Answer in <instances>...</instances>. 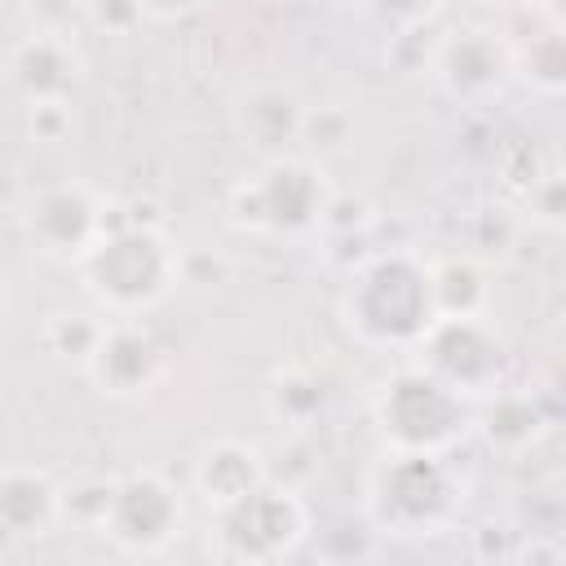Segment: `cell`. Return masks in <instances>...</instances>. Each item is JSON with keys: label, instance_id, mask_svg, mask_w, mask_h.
Segmentation results:
<instances>
[{"label": "cell", "instance_id": "22", "mask_svg": "<svg viewBox=\"0 0 566 566\" xmlns=\"http://www.w3.org/2000/svg\"><path fill=\"white\" fill-rule=\"evenodd\" d=\"M522 208L539 230H562V177L548 168L522 190Z\"/></svg>", "mask_w": 566, "mask_h": 566}, {"label": "cell", "instance_id": "21", "mask_svg": "<svg viewBox=\"0 0 566 566\" xmlns=\"http://www.w3.org/2000/svg\"><path fill=\"white\" fill-rule=\"evenodd\" d=\"M345 137H349V115L340 106H318V111L310 106L305 111V128H301V155L305 159L323 164V155L340 150Z\"/></svg>", "mask_w": 566, "mask_h": 566}, {"label": "cell", "instance_id": "12", "mask_svg": "<svg viewBox=\"0 0 566 566\" xmlns=\"http://www.w3.org/2000/svg\"><path fill=\"white\" fill-rule=\"evenodd\" d=\"M4 80L27 106H71L75 88L84 84V53L71 31L35 27L9 44Z\"/></svg>", "mask_w": 566, "mask_h": 566}, {"label": "cell", "instance_id": "11", "mask_svg": "<svg viewBox=\"0 0 566 566\" xmlns=\"http://www.w3.org/2000/svg\"><path fill=\"white\" fill-rule=\"evenodd\" d=\"M84 376L93 380L97 394L115 402H137V398H150L172 376V349L142 318H106L84 363Z\"/></svg>", "mask_w": 566, "mask_h": 566}, {"label": "cell", "instance_id": "13", "mask_svg": "<svg viewBox=\"0 0 566 566\" xmlns=\"http://www.w3.org/2000/svg\"><path fill=\"white\" fill-rule=\"evenodd\" d=\"M509 44L513 80L539 97H562L566 88V13L557 4H509L495 13Z\"/></svg>", "mask_w": 566, "mask_h": 566}, {"label": "cell", "instance_id": "16", "mask_svg": "<svg viewBox=\"0 0 566 566\" xmlns=\"http://www.w3.org/2000/svg\"><path fill=\"white\" fill-rule=\"evenodd\" d=\"M62 517V486L40 464L0 469V531L9 539H44Z\"/></svg>", "mask_w": 566, "mask_h": 566}, {"label": "cell", "instance_id": "4", "mask_svg": "<svg viewBox=\"0 0 566 566\" xmlns=\"http://www.w3.org/2000/svg\"><path fill=\"white\" fill-rule=\"evenodd\" d=\"M336 203L332 177L323 164L305 159V155H283V159H265L256 164L243 181H234L226 208L230 221L248 234L261 239H310L327 226Z\"/></svg>", "mask_w": 566, "mask_h": 566}, {"label": "cell", "instance_id": "23", "mask_svg": "<svg viewBox=\"0 0 566 566\" xmlns=\"http://www.w3.org/2000/svg\"><path fill=\"white\" fill-rule=\"evenodd\" d=\"M84 18L93 27H102V31H111V35H128L137 22H146L142 18V4H88Z\"/></svg>", "mask_w": 566, "mask_h": 566}, {"label": "cell", "instance_id": "6", "mask_svg": "<svg viewBox=\"0 0 566 566\" xmlns=\"http://www.w3.org/2000/svg\"><path fill=\"white\" fill-rule=\"evenodd\" d=\"M310 531V509L296 486L265 478L243 500L212 513L208 548L221 566H283Z\"/></svg>", "mask_w": 566, "mask_h": 566}, {"label": "cell", "instance_id": "8", "mask_svg": "<svg viewBox=\"0 0 566 566\" xmlns=\"http://www.w3.org/2000/svg\"><path fill=\"white\" fill-rule=\"evenodd\" d=\"M416 367L442 380L464 402H482L504 389V336L486 318H433L411 349Z\"/></svg>", "mask_w": 566, "mask_h": 566}, {"label": "cell", "instance_id": "2", "mask_svg": "<svg viewBox=\"0 0 566 566\" xmlns=\"http://www.w3.org/2000/svg\"><path fill=\"white\" fill-rule=\"evenodd\" d=\"M340 323L367 349H416L433 314L429 261L411 248L367 252L340 287Z\"/></svg>", "mask_w": 566, "mask_h": 566}, {"label": "cell", "instance_id": "19", "mask_svg": "<svg viewBox=\"0 0 566 566\" xmlns=\"http://www.w3.org/2000/svg\"><path fill=\"white\" fill-rule=\"evenodd\" d=\"M323 407H327V385L310 367H283L265 385V411L283 429H310V424H318Z\"/></svg>", "mask_w": 566, "mask_h": 566}, {"label": "cell", "instance_id": "25", "mask_svg": "<svg viewBox=\"0 0 566 566\" xmlns=\"http://www.w3.org/2000/svg\"><path fill=\"white\" fill-rule=\"evenodd\" d=\"M522 566H562V544L553 535H531L522 544Z\"/></svg>", "mask_w": 566, "mask_h": 566}, {"label": "cell", "instance_id": "10", "mask_svg": "<svg viewBox=\"0 0 566 566\" xmlns=\"http://www.w3.org/2000/svg\"><path fill=\"white\" fill-rule=\"evenodd\" d=\"M106 221H111L106 199L88 181H75V177L35 186L18 203V230H22V239L44 261H57V265H75L97 243V234L106 230Z\"/></svg>", "mask_w": 566, "mask_h": 566}, {"label": "cell", "instance_id": "15", "mask_svg": "<svg viewBox=\"0 0 566 566\" xmlns=\"http://www.w3.org/2000/svg\"><path fill=\"white\" fill-rule=\"evenodd\" d=\"M265 478H270L265 455L248 438H212V442L199 447V455L190 464V486H195V495L212 513L226 509V504H234V500H243Z\"/></svg>", "mask_w": 566, "mask_h": 566}, {"label": "cell", "instance_id": "7", "mask_svg": "<svg viewBox=\"0 0 566 566\" xmlns=\"http://www.w3.org/2000/svg\"><path fill=\"white\" fill-rule=\"evenodd\" d=\"M186 495L159 469H128L111 478V495L97 531L124 557H159L181 539Z\"/></svg>", "mask_w": 566, "mask_h": 566}, {"label": "cell", "instance_id": "27", "mask_svg": "<svg viewBox=\"0 0 566 566\" xmlns=\"http://www.w3.org/2000/svg\"><path fill=\"white\" fill-rule=\"evenodd\" d=\"M4 301H9V287H4V270H0V310H4Z\"/></svg>", "mask_w": 566, "mask_h": 566}, {"label": "cell", "instance_id": "24", "mask_svg": "<svg viewBox=\"0 0 566 566\" xmlns=\"http://www.w3.org/2000/svg\"><path fill=\"white\" fill-rule=\"evenodd\" d=\"M35 142H62L71 133V106H27Z\"/></svg>", "mask_w": 566, "mask_h": 566}, {"label": "cell", "instance_id": "1", "mask_svg": "<svg viewBox=\"0 0 566 566\" xmlns=\"http://www.w3.org/2000/svg\"><path fill=\"white\" fill-rule=\"evenodd\" d=\"M75 279L106 318H142L181 283V248L155 221L111 217L97 243L75 261Z\"/></svg>", "mask_w": 566, "mask_h": 566}, {"label": "cell", "instance_id": "9", "mask_svg": "<svg viewBox=\"0 0 566 566\" xmlns=\"http://www.w3.org/2000/svg\"><path fill=\"white\" fill-rule=\"evenodd\" d=\"M429 80L460 106H491L513 84L509 44L495 22H455L424 53Z\"/></svg>", "mask_w": 566, "mask_h": 566}, {"label": "cell", "instance_id": "28", "mask_svg": "<svg viewBox=\"0 0 566 566\" xmlns=\"http://www.w3.org/2000/svg\"><path fill=\"white\" fill-rule=\"evenodd\" d=\"M318 566H340V562H318Z\"/></svg>", "mask_w": 566, "mask_h": 566}, {"label": "cell", "instance_id": "18", "mask_svg": "<svg viewBox=\"0 0 566 566\" xmlns=\"http://www.w3.org/2000/svg\"><path fill=\"white\" fill-rule=\"evenodd\" d=\"M429 292L438 318H486L491 270L473 252H447L429 261Z\"/></svg>", "mask_w": 566, "mask_h": 566}, {"label": "cell", "instance_id": "26", "mask_svg": "<svg viewBox=\"0 0 566 566\" xmlns=\"http://www.w3.org/2000/svg\"><path fill=\"white\" fill-rule=\"evenodd\" d=\"M35 566H93V562H80V557H49V562H35Z\"/></svg>", "mask_w": 566, "mask_h": 566}, {"label": "cell", "instance_id": "20", "mask_svg": "<svg viewBox=\"0 0 566 566\" xmlns=\"http://www.w3.org/2000/svg\"><path fill=\"white\" fill-rule=\"evenodd\" d=\"M102 327H106V318H97L88 310H53L44 318V327H40V340H44V349L53 358L84 367L93 345H97V336H102Z\"/></svg>", "mask_w": 566, "mask_h": 566}, {"label": "cell", "instance_id": "3", "mask_svg": "<svg viewBox=\"0 0 566 566\" xmlns=\"http://www.w3.org/2000/svg\"><path fill=\"white\" fill-rule=\"evenodd\" d=\"M464 509V482L447 455L385 451L363 486V517L394 539H433Z\"/></svg>", "mask_w": 566, "mask_h": 566}, {"label": "cell", "instance_id": "17", "mask_svg": "<svg viewBox=\"0 0 566 566\" xmlns=\"http://www.w3.org/2000/svg\"><path fill=\"white\" fill-rule=\"evenodd\" d=\"M544 424L548 416L526 389H495L491 398L473 402V433L500 455H522L526 447H535Z\"/></svg>", "mask_w": 566, "mask_h": 566}, {"label": "cell", "instance_id": "5", "mask_svg": "<svg viewBox=\"0 0 566 566\" xmlns=\"http://www.w3.org/2000/svg\"><path fill=\"white\" fill-rule=\"evenodd\" d=\"M371 424L385 451L398 455H451L473 433V402L451 394L424 367H394L371 394Z\"/></svg>", "mask_w": 566, "mask_h": 566}, {"label": "cell", "instance_id": "14", "mask_svg": "<svg viewBox=\"0 0 566 566\" xmlns=\"http://www.w3.org/2000/svg\"><path fill=\"white\" fill-rule=\"evenodd\" d=\"M305 97L283 84V80H256L248 84L234 106H230V124L234 137L265 159H283V155H301V128H305Z\"/></svg>", "mask_w": 566, "mask_h": 566}]
</instances>
